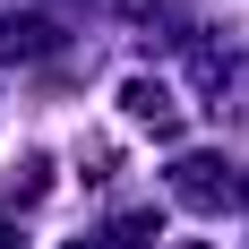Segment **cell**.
<instances>
[{"mask_svg": "<svg viewBox=\"0 0 249 249\" xmlns=\"http://www.w3.org/2000/svg\"><path fill=\"white\" fill-rule=\"evenodd\" d=\"M121 103H129V121H146V129H180L172 95H163L155 77H129V86H121Z\"/></svg>", "mask_w": 249, "mask_h": 249, "instance_id": "1", "label": "cell"}, {"mask_svg": "<svg viewBox=\"0 0 249 249\" xmlns=\"http://www.w3.org/2000/svg\"><path fill=\"white\" fill-rule=\"evenodd\" d=\"M35 52H52L43 18H0V60H35Z\"/></svg>", "mask_w": 249, "mask_h": 249, "instance_id": "2", "label": "cell"}, {"mask_svg": "<svg viewBox=\"0 0 249 249\" xmlns=\"http://www.w3.org/2000/svg\"><path fill=\"white\" fill-rule=\"evenodd\" d=\"M0 249H9V232H0Z\"/></svg>", "mask_w": 249, "mask_h": 249, "instance_id": "3", "label": "cell"}]
</instances>
